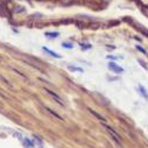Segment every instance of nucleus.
Instances as JSON below:
<instances>
[{"label":"nucleus","mask_w":148,"mask_h":148,"mask_svg":"<svg viewBox=\"0 0 148 148\" xmlns=\"http://www.w3.org/2000/svg\"><path fill=\"white\" fill-rule=\"evenodd\" d=\"M46 91H47V92H48V93H49V95H50L51 97H54V98H55V99H56V100H57V101H58V103H60L61 105H64V103H63V100H62V98H61V97H60L58 95H56L55 92H53V91H50L49 89H46Z\"/></svg>","instance_id":"3"},{"label":"nucleus","mask_w":148,"mask_h":148,"mask_svg":"<svg viewBox=\"0 0 148 148\" xmlns=\"http://www.w3.org/2000/svg\"><path fill=\"white\" fill-rule=\"evenodd\" d=\"M62 46H63L64 48H66V49H71V48L73 47L71 42H63V43H62Z\"/></svg>","instance_id":"10"},{"label":"nucleus","mask_w":148,"mask_h":148,"mask_svg":"<svg viewBox=\"0 0 148 148\" xmlns=\"http://www.w3.org/2000/svg\"><path fill=\"white\" fill-rule=\"evenodd\" d=\"M58 35H60L58 32H47L46 33V36L47 38H50V39H55V38H57Z\"/></svg>","instance_id":"6"},{"label":"nucleus","mask_w":148,"mask_h":148,"mask_svg":"<svg viewBox=\"0 0 148 148\" xmlns=\"http://www.w3.org/2000/svg\"><path fill=\"white\" fill-rule=\"evenodd\" d=\"M89 111H90V112H91V113H92L93 116H96V117H97L98 119H100L101 121H106V119H105V118H104L103 116H100V114H98V113L96 112V111H93V110H91V108H89Z\"/></svg>","instance_id":"8"},{"label":"nucleus","mask_w":148,"mask_h":148,"mask_svg":"<svg viewBox=\"0 0 148 148\" xmlns=\"http://www.w3.org/2000/svg\"><path fill=\"white\" fill-rule=\"evenodd\" d=\"M70 70H77V71H83L82 69H77V68H72V66H69Z\"/></svg>","instance_id":"13"},{"label":"nucleus","mask_w":148,"mask_h":148,"mask_svg":"<svg viewBox=\"0 0 148 148\" xmlns=\"http://www.w3.org/2000/svg\"><path fill=\"white\" fill-rule=\"evenodd\" d=\"M136 49H138L139 51H141L142 54H146V50H145L143 48H141V46H136Z\"/></svg>","instance_id":"12"},{"label":"nucleus","mask_w":148,"mask_h":148,"mask_svg":"<svg viewBox=\"0 0 148 148\" xmlns=\"http://www.w3.org/2000/svg\"><path fill=\"white\" fill-rule=\"evenodd\" d=\"M46 110L48 111V112H50V113H51L53 116H55L56 118H58V119H62V117H60V116H58L57 113H55V112H54V111H53V110H50V108H48V107H46Z\"/></svg>","instance_id":"11"},{"label":"nucleus","mask_w":148,"mask_h":148,"mask_svg":"<svg viewBox=\"0 0 148 148\" xmlns=\"http://www.w3.org/2000/svg\"><path fill=\"white\" fill-rule=\"evenodd\" d=\"M42 49H43V51H46L47 54H49V55H50V56H53V57H56V58H61V57H62L60 54H57V53H55V51H51V50H49V49H48V48H46V47H43Z\"/></svg>","instance_id":"5"},{"label":"nucleus","mask_w":148,"mask_h":148,"mask_svg":"<svg viewBox=\"0 0 148 148\" xmlns=\"http://www.w3.org/2000/svg\"><path fill=\"white\" fill-rule=\"evenodd\" d=\"M22 141H23V145H25V147H27V148H33V146H34V145H33V142H32L29 139L25 138Z\"/></svg>","instance_id":"7"},{"label":"nucleus","mask_w":148,"mask_h":148,"mask_svg":"<svg viewBox=\"0 0 148 148\" xmlns=\"http://www.w3.org/2000/svg\"><path fill=\"white\" fill-rule=\"evenodd\" d=\"M81 47H82V49L83 50H88V49H91V45H89V43H81Z\"/></svg>","instance_id":"9"},{"label":"nucleus","mask_w":148,"mask_h":148,"mask_svg":"<svg viewBox=\"0 0 148 148\" xmlns=\"http://www.w3.org/2000/svg\"><path fill=\"white\" fill-rule=\"evenodd\" d=\"M108 69H110L111 71L116 72V73H120V72H123V71H124V69H123L120 65H117V64H116V63H113V62H111V63L108 64Z\"/></svg>","instance_id":"2"},{"label":"nucleus","mask_w":148,"mask_h":148,"mask_svg":"<svg viewBox=\"0 0 148 148\" xmlns=\"http://www.w3.org/2000/svg\"><path fill=\"white\" fill-rule=\"evenodd\" d=\"M104 127L107 130V132H108L111 135H112V138H113V139H114L117 142H119V143L121 142V138L119 136V134H118V133H117V132H116L113 128H111V127H110V126H107V125H104Z\"/></svg>","instance_id":"1"},{"label":"nucleus","mask_w":148,"mask_h":148,"mask_svg":"<svg viewBox=\"0 0 148 148\" xmlns=\"http://www.w3.org/2000/svg\"><path fill=\"white\" fill-rule=\"evenodd\" d=\"M138 91H139V93H140L145 99H148V92H147V90H146L142 85H139V86H138Z\"/></svg>","instance_id":"4"}]
</instances>
